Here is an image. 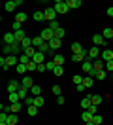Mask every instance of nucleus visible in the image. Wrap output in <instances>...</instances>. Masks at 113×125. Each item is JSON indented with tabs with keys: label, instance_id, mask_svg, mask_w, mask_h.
<instances>
[{
	"label": "nucleus",
	"instance_id": "393cba45",
	"mask_svg": "<svg viewBox=\"0 0 113 125\" xmlns=\"http://www.w3.org/2000/svg\"><path fill=\"white\" fill-rule=\"evenodd\" d=\"M43 44V40H42V36H34L32 38V46L36 47V49H40V46Z\"/></svg>",
	"mask_w": 113,
	"mask_h": 125
},
{
	"label": "nucleus",
	"instance_id": "4d7b16f0",
	"mask_svg": "<svg viewBox=\"0 0 113 125\" xmlns=\"http://www.w3.org/2000/svg\"><path fill=\"white\" fill-rule=\"evenodd\" d=\"M0 125H8V123H0Z\"/></svg>",
	"mask_w": 113,
	"mask_h": 125
},
{
	"label": "nucleus",
	"instance_id": "2f4dec72",
	"mask_svg": "<svg viewBox=\"0 0 113 125\" xmlns=\"http://www.w3.org/2000/svg\"><path fill=\"white\" fill-rule=\"evenodd\" d=\"M30 61H32V59H30V57H28L26 53H23L21 57H19V62H21V64H28Z\"/></svg>",
	"mask_w": 113,
	"mask_h": 125
},
{
	"label": "nucleus",
	"instance_id": "423d86ee",
	"mask_svg": "<svg viewBox=\"0 0 113 125\" xmlns=\"http://www.w3.org/2000/svg\"><path fill=\"white\" fill-rule=\"evenodd\" d=\"M19 89H21V82H17V80H11L8 83V93H17Z\"/></svg>",
	"mask_w": 113,
	"mask_h": 125
},
{
	"label": "nucleus",
	"instance_id": "6e6552de",
	"mask_svg": "<svg viewBox=\"0 0 113 125\" xmlns=\"http://www.w3.org/2000/svg\"><path fill=\"white\" fill-rule=\"evenodd\" d=\"M81 70L90 74V70H92V61H90V59H85V61L81 62Z\"/></svg>",
	"mask_w": 113,
	"mask_h": 125
},
{
	"label": "nucleus",
	"instance_id": "f257e3e1",
	"mask_svg": "<svg viewBox=\"0 0 113 125\" xmlns=\"http://www.w3.org/2000/svg\"><path fill=\"white\" fill-rule=\"evenodd\" d=\"M53 8H55V11H57V13H62V15L70 11L66 0H64V2H62V0H55V2H53Z\"/></svg>",
	"mask_w": 113,
	"mask_h": 125
},
{
	"label": "nucleus",
	"instance_id": "cd10ccee",
	"mask_svg": "<svg viewBox=\"0 0 113 125\" xmlns=\"http://www.w3.org/2000/svg\"><path fill=\"white\" fill-rule=\"evenodd\" d=\"M15 21H17V23H25V21H26V13H25V11H19V13L15 15Z\"/></svg>",
	"mask_w": 113,
	"mask_h": 125
},
{
	"label": "nucleus",
	"instance_id": "9d476101",
	"mask_svg": "<svg viewBox=\"0 0 113 125\" xmlns=\"http://www.w3.org/2000/svg\"><path fill=\"white\" fill-rule=\"evenodd\" d=\"M87 59V51H81V53H74L72 55V61L74 62H83Z\"/></svg>",
	"mask_w": 113,
	"mask_h": 125
},
{
	"label": "nucleus",
	"instance_id": "37998d69",
	"mask_svg": "<svg viewBox=\"0 0 113 125\" xmlns=\"http://www.w3.org/2000/svg\"><path fill=\"white\" fill-rule=\"evenodd\" d=\"M105 72H107V74H109V72H113V61H107L105 62V68H104Z\"/></svg>",
	"mask_w": 113,
	"mask_h": 125
},
{
	"label": "nucleus",
	"instance_id": "7c9ffc66",
	"mask_svg": "<svg viewBox=\"0 0 113 125\" xmlns=\"http://www.w3.org/2000/svg\"><path fill=\"white\" fill-rule=\"evenodd\" d=\"M55 66H57V64H55V61H53V59L45 61V68H47L49 72H53V70H55Z\"/></svg>",
	"mask_w": 113,
	"mask_h": 125
},
{
	"label": "nucleus",
	"instance_id": "09e8293b",
	"mask_svg": "<svg viewBox=\"0 0 113 125\" xmlns=\"http://www.w3.org/2000/svg\"><path fill=\"white\" fill-rule=\"evenodd\" d=\"M75 89H77V93H85V91H87V87L83 85V83H79V85H75Z\"/></svg>",
	"mask_w": 113,
	"mask_h": 125
},
{
	"label": "nucleus",
	"instance_id": "7ed1b4c3",
	"mask_svg": "<svg viewBox=\"0 0 113 125\" xmlns=\"http://www.w3.org/2000/svg\"><path fill=\"white\" fill-rule=\"evenodd\" d=\"M40 36H42V40H43V42H51V40L55 38V31H51V29L47 27V29H43V31L40 32Z\"/></svg>",
	"mask_w": 113,
	"mask_h": 125
},
{
	"label": "nucleus",
	"instance_id": "b1692460",
	"mask_svg": "<svg viewBox=\"0 0 113 125\" xmlns=\"http://www.w3.org/2000/svg\"><path fill=\"white\" fill-rule=\"evenodd\" d=\"M30 95H34V97H40V95H42V87L34 83V85L30 87Z\"/></svg>",
	"mask_w": 113,
	"mask_h": 125
},
{
	"label": "nucleus",
	"instance_id": "a878e982",
	"mask_svg": "<svg viewBox=\"0 0 113 125\" xmlns=\"http://www.w3.org/2000/svg\"><path fill=\"white\" fill-rule=\"evenodd\" d=\"M30 46H32V38H30V36H26V38H25V40L21 42V47H23V51H25L26 47H30Z\"/></svg>",
	"mask_w": 113,
	"mask_h": 125
},
{
	"label": "nucleus",
	"instance_id": "0eeeda50",
	"mask_svg": "<svg viewBox=\"0 0 113 125\" xmlns=\"http://www.w3.org/2000/svg\"><path fill=\"white\" fill-rule=\"evenodd\" d=\"M92 44L96 47H100V46H105V38L102 36V34H94L92 36Z\"/></svg>",
	"mask_w": 113,
	"mask_h": 125
},
{
	"label": "nucleus",
	"instance_id": "49530a36",
	"mask_svg": "<svg viewBox=\"0 0 113 125\" xmlns=\"http://www.w3.org/2000/svg\"><path fill=\"white\" fill-rule=\"evenodd\" d=\"M0 66H2L4 70H8V68H9V66L6 64V57H0Z\"/></svg>",
	"mask_w": 113,
	"mask_h": 125
},
{
	"label": "nucleus",
	"instance_id": "5701e85b",
	"mask_svg": "<svg viewBox=\"0 0 113 125\" xmlns=\"http://www.w3.org/2000/svg\"><path fill=\"white\" fill-rule=\"evenodd\" d=\"M92 76H83V85L87 87V89H89V87H92V83H94V82H92Z\"/></svg>",
	"mask_w": 113,
	"mask_h": 125
},
{
	"label": "nucleus",
	"instance_id": "603ef678",
	"mask_svg": "<svg viewBox=\"0 0 113 125\" xmlns=\"http://www.w3.org/2000/svg\"><path fill=\"white\" fill-rule=\"evenodd\" d=\"M89 112H90V114H92V116H96V106L92 104V106H90V108H89Z\"/></svg>",
	"mask_w": 113,
	"mask_h": 125
},
{
	"label": "nucleus",
	"instance_id": "9b49d317",
	"mask_svg": "<svg viewBox=\"0 0 113 125\" xmlns=\"http://www.w3.org/2000/svg\"><path fill=\"white\" fill-rule=\"evenodd\" d=\"M104 68H105V62L102 61V59H96V61H94V66H92V70L100 72V70H104Z\"/></svg>",
	"mask_w": 113,
	"mask_h": 125
},
{
	"label": "nucleus",
	"instance_id": "58836bf2",
	"mask_svg": "<svg viewBox=\"0 0 113 125\" xmlns=\"http://www.w3.org/2000/svg\"><path fill=\"white\" fill-rule=\"evenodd\" d=\"M26 112H28V116H36V114H38V106H28Z\"/></svg>",
	"mask_w": 113,
	"mask_h": 125
},
{
	"label": "nucleus",
	"instance_id": "1a4fd4ad",
	"mask_svg": "<svg viewBox=\"0 0 113 125\" xmlns=\"http://www.w3.org/2000/svg\"><path fill=\"white\" fill-rule=\"evenodd\" d=\"M32 61L36 62V64H43V62H45V53H42V51H36V55L32 57Z\"/></svg>",
	"mask_w": 113,
	"mask_h": 125
},
{
	"label": "nucleus",
	"instance_id": "3c124183",
	"mask_svg": "<svg viewBox=\"0 0 113 125\" xmlns=\"http://www.w3.org/2000/svg\"><path fill=\"white\" fill-rule=\"evenodd\" d=\"M45 70H47V68H45V62L43 64H38V72H45Z\"/></svg>",
	"mask_w": 113,
	"mask_h": 125
},
{
	"label": "nucleus",
	"instance_id": "aec40b11",
	"mask_svg": "<svg viewBox=\"0 0 113 125\" xmlns=\"http://www.w3.org/2000/svg\"><path fill=\"white\" fill-rule=\"evenodd\" d=\"M60 44H62V40H59V38H53L51 42H49V46H51L53 51H57V49L60 47Z\"/></svg>",
	"mask_w": 113,
	"mask_h": 125
},
{
	"label": "nucleus",
	"instance_id": "2eb2a0df",
	"mask_svg": "<svg viewBox=\"0 0 113 125\" xmlns=\"http://www.w3.org/2000/svg\"><path fill=\"white\" fill-rule=\"evenodd\" d=\"M15 8H17V2H15V0H8L6 4H4V10H6V11H13Z\"/></svg>",
	"mask_w": 113,
	"mask_h": 125
},
{
	"label": "nucleus",
	"instance_id": "c9c22d12",
	"mask_svg": "<svg viewBox=\"0 0 113 125\" xmlns=\"http://www.w3.org/2000/svg\"><path fill=\"white\" fill-rule=\"evenodd\" d=\"M53 74H55V76H62V74H64V66H55Z\"/></svg>",
	"mask_w": 113,
	"mask_h": 125
},
{
	"label": "nucleus",
	"instance_id": "f704fd0d",
	"mask_svg": "<svg viewBox=\"0 0 113 125\" xmlns=\"http://www.w3.org/2000/svg\"><path fill=\"white\" fill-rule=\"evenodd\" d=\"M94 78H96V80H105V78H107V72H105V70H100V72H96V76H94Z\"/></svg>",
	"mask_w": 113,
	"mask_h": 125
},
{
	"label": "nucleus",
	"instance_id": "8fccbe9b",
	"mask_svg": "<svg viewBox=\"0 0 113 125\" xmlns=\"http://www.w3.org/2000/svg\"><path fill=\"white\" fill-rule=\"evenodd\" d=\"M21 25H23V23H17V21H13V32H17V31H23V29H21Z\"/></svg>",
	"mask_w": 113,
	"mask_h": 125
},
{
	"label": "nucleus",
	"instance_id": "4468645a",
	"mask_svg": "<svg viewBox=\"0 0 113 125\" xmlns=\"http://www.w3.org/2000/svg\"><path fill=\"white\" fill-rule=\"evenodd\" d=\"M102 36H104L105 40H111V42H113V29H109V27H105L104 31H102Z\"/></svg>",
	"mask_w": 113,
	"mask_h": 125
},
{
	"label": "nucleus",
	"instance_id": "f3484780",
	"mask_svg": "<svg viewBox=\"0 0 113 125\" xmlns=\"http://www.w3.org/2000/svg\"><path fill=\"white\" fill-rule=\"evenodd\" d=\"M92 117H94V116L90 114L89 110H83V114H81V119L85 121V123H90V121H92Z\"/></svg>",
	"mask_w": 113,
	"mask_h": 125
},
{
	"label": "nucleus",
	"instance_id": "bf43d9fd",
	"mask_svg": "<svg viewBox=\"0 0 113 125\" xmlns=\"http://www.w3.org/2000/svg\"><path fill=\"white\" fill-rule=\"evenodd\" d=\"M111 76H113V72H111Z\"/></svg>",
	"mask_w": 113,
	"mask_h": 125
},
{
	"label": "nucleus",
	"instance_id": "473e14b6",
	"mask_svg": "<svg viewBox=\"0 0 113 125\" xmlns=\"http://www.w3.org/2000/svg\"><path fill=\"white\" fill-rule=\"evenodd\" d=\"M34 21H45L43 11H34Z\"/></svg>",
	"mask_w": 113,
	"mask_h": 125
},
{
	"label": "nucleus",
	"instance_id": "ea45409f",
	"mask_svg": "<svg viewBox=\"0 0 113 125\" xmlns=\"http://www.w3.org/2000/svg\"><path fill=\"white\" fill-rule=\"evenodd\" d=\"M51 91H53V95H57V97H60V93H62L60 85H53V87H51Z\"/></svg>",
	"mask_w": 113,
	"mask_h": 125
},
{
	"label": "nucleus",
	"instance_id": "c756f323",
	"mask_svg": "<svg viewBox=\"0 0 113 125\" xmlns=\"http://www.w3.org/2000/svg\"><path fill=\"white\" fill-rule=\"evenodd\" d=\"M72 51H74V53H81V51H85V49L81 47L79 42H74V44H72Z\"/></svg>",
	"mask_w": 113,
	"mask_h": 125
},
{
	"label": "nucleus",
	"instance_id": "412c9836",
	"mask_svg": "<svg viewBox=\"0 0 113 125\" xmlns=\"http://www.w3.org/2000/svg\"><path fill=\"white\" fill-rule=\"evenodd\" d=\"M17 121H19V117H17V114H8V125H17Z\"/></svg>",
	"mask_w": 113,
	"mask_h": 125
},
{
	"label": "nucleus",
	"instance_id": "a211bd4d",
	"mask_svg": "<svg viewBox=\"0 0 113 125\" xmlns=\"http://www.w3.org/2000/svg\"><path fill=\"white\" fill-rule=\"evenodd\" d=\"M66 4H68L70 10H77L79 6H81V0H66Z\"/></svg>",
	"mask_w": 113,
	"mask_h": 125
},
{
	"label": "nucleus",
	"instance_id": "79ce46f5",
	"mask_svg": "<svg viewBox=\"0 0 113 125\" xmlns=\"http://www.w3.org/2000/svg\"><path fill=\"white\" fill-rule=\"evenodd\" d=\"M49 29H51V31H59V29H60L59 21H51V23H49Z\"/></svg>",
	"mask_w": 113,
	"mask_h": 125
},
{
	"label": "nucleus",
	"instance_id": "dca6fc26",
	"mask_svg": "<svg viewBox=\"0 0 113 125\" xmlns=\"http://www.w3.org/2000/svg\"><path fill=\"white\" fill-rule=\"evenodd\" d=\"M13 34H15V42H17V44H21L23 40L26 38V32L25 31H17V32H13Z\"/></svg>",
	"mask_w": 113,
	"mask_h": 125
},
{
	"label": "nucleus",
	"instance_id": "72a5a7b5",
	"mask_svg": "<svg viewBox=\"0 0 113 125\" xmlns=\"http://www.w3.org/2000/svg\"><path fill=\"white\" fill-rule=\"evenodd\" d=\"M64 34H66V32H64V29H62V27H60L59 31H55V38L62 40V38H64Z\"/></svg>",
	"mask_w": 113,
	"mask_h": 125
},
{
	"label": "nucleus",
	"instance_id": "13d9d810",
	"mask_svg": "<svg viewBox=\"0 0 113 125\" xmlns=\"http://www.w3.org/2000/svg\"><path fill=\"white\" fill-rule=\"evenodd\" d=\"M111 49H113V42H111Z\"/></svg>",
	"mask_w": 113,
	"mask_h": 125
},
{
	"label": "nucleus",
	"instance_id": "864d4df0",
	"mask_svg": "<svg viewBox=\"0 0 113 125\" xmlns=\"http://www.w3.org/2000/svg\"><path fill=\"white\" fill-rule=\"evenodd\" d=\"M57 102H59V104H64V97H62V95H60V97H57Z\"/></svg>",
	"mask_w": 113,
	"mask_h": 125
},
{
	"label": "nucleus",
	"instance_id": "bb28decb",
	"mask_svg": "<svg viewBox=\"0 0 113 125\" xmlns=\"http://www.w3.org/2000/svg\"><path fill=\"white\" fill-rule=\"evenodd\" d=\"M90 99H92V104H94V106H98L100 102L104 101V95H92Z\"/></svg>",
	"mask_w": 113,
	"mask_h": 125
},
{
	"label": "nucleus",
	"instance_id": "4c0bfd02",
	"mask_svg": "<svg viewBox=\"0 0 113 125\" xmlns=\"http://www.w3.org/2000/svg\"><path fill=\"white\" fill-rule=\"evenodd\" d=\"M72 82H74L75 85H79V83H83V76H79V74H75L74 78H72Z\"/></svg>",
	"mask_w": 113,
	"mask_h": 125
},
{
	"label": "nucleus",
	"instance_id": "f8f14e48",
	"mask_svg": "<svg viewBox=\"0 0 113 125\" xmlns=\"http://www.w3.org/2000/svg\"><path fill=\"white\" fill-rule=\"evenodd\" d=\"M21 85H23V87H26V89H30V87L34 85V80L30 78V76H25V78L21 80Z\"/></svg>",
	"mask_w": 113,
	"mask_h": 125
},
{
	"label": "nucleus",
	"instance_id": "de8ad7c7",
	"mask_svg": "<svg viewBox=\"0 0 113 125\" xmlns=\"http://www.w3.org/2000/svg\"><path fill=\"white\" fill-rule=\"evenodd\" d=\"M8 121V112H2L0 114V123H6Z\"/></svg>",
	"mask_w": 113,
	"mask_h": 125
},
{
	"label": "nucleus",
	"instance_id": "e433bc0d",
	"mask_svg": "<svg viewBox=\"0 0 113 125\" xmlns=\"http://www.w3.org/2000/svg\"><path fill=\"white\" fill-rule=\"evenodd\" d=\"M26 68H28V72H34V70H38V64L34 61H30L28 64H26Z\"/></svg>",
	"mask_w": 113,
	"mask_h": 125
},
{
	"label": "nucleus",
	"instance_id": "a18cd8bd",
	"mask_svg": "<svg viewBox=\"0 0 113 125\" xmlns=\"http://www.w3.org/2000/svg\"><path fill=\"white\" fill-rule=\"evenodd\" d=\"M92 121H94V123H96V125H100V123H102V121H104V117H102V116H98V114H96V116L92 117Z\"/></svg>",
	"mask_w": 113,
	"mask_h": 125
},
{
	"label": "nucleus",
	"instance_id": "20e7f679",
	"mask_svg": "<svg viewBox=\"0 0 113 125\" xmlns=\"http://www.w3.org/2000/svg\"><path fill=\"white\" fill-rule=\"evenodd\" d=\"M100 53H102V51H100V47L92 46L89 51H87V59H90V61L94 59V61H96V59H100Z\"/></svg>",
	"mask_w": 113,
	"mask_h": 125
},
{
	"label": "nucleus",
	"instance_id": "5fc2aeb1",
	"mask_svg": "<svg viewBox=\"0 0 113 125\" xmlns=\"http://www.w3.org/2000/svg\"><path fill=\"white\" fill-rule=\"evenodd\" d=\"M105 13H107L109 17H113V6H111V8H107V11H105Z\"/></svg>",
	"mask_w": 113,
	"mask_h": 125
},
{
	"label": "nucleus",
	"instance_id": "6ab92c4d",
	"mask_svg": "<svg viewBox=\"0 0 113 125\" xmlns=\"http://www.w3.org/2000/svg\"><path fill=\"white\" fill-rule=\"evenodd\" d=\"M17 62H19V57H15V55H8V57H6V64H8V66L17 64Z\"/></svg>",
	"mask_w": 113,
	"mask_h": 125
},
{
	"label": "nucleus",
	"instance_id": "c03bdc74",
	"mask_svg": "<svg viewBox=\"0 0 113 125\" xmlns=\"http://www.w3.org/2000/svg\"><path fill=\"white\" fill-rule=\"evenodd\" d=\"M25 104H26V108H28V106H34V97H26V99H25Z\"/></svg>",
	"mask_w": 113,
	"mask_h": 125
},
{
	"label": "nucleus",
	"instance_id": "ddd939ff",
	"mask_svg": "<svg viewBox=\"0 0 113 125\" xmlns=\"http://www.w3.org/2000/svg\"><path fill=\"white\" fill-rule=\"evenodd\" d=\"M8 99H9V104H19V102H21L19 93H9V95H8Z\"/></svg>",
	"mask_w": 113,
	"mask_h": 125
},
{
	"label": "nucleus",
	"instance_id": "c85d7f7f",
	"mask_svg": "<svg viewBox=\"0 0 113 125\" xmlns=\"http://www.w3.org/2000/svg\"><path fill=\"white\" fill-rule=\"evenodd\" d=\"M45 104V101H43V97L40 95V97H34V106H38V108H42Z\"/></svg>",
	"mask_w": 113,
	"mask_h": 125
},
{
	"label": "nucleus",
	"instance_id": "39448f33",
	"mask_svg": "<svg viewBox=\"0 0 113 125\" xmlns=\"http://www.w3.org/2000/svg\"><path fill=\"white\" fill-rule=\"evenodd\" d=\"M100 59L104 62H107V61H113V49L109 47V49H102V53H100Z\"/></svg>",
	"mask_w": 113,
	"mask_h": 125
},
{
	"label": "nucleus",
	"instance_id": "6e6d98bb",
	"mask_svg": "<svg viewBox=\"0 0 113 125\" xmlns=\"http://www.w3.org/2000/svg\"><path fill=\"white\" fill-rule=\"evenodd\" d=\"M85 125H96V123H94V121H90V123H85Z\"/></svg>",
	"mask_w": 113,
	"mask_h": 125
},
{
	"label": "nucleus",
	"instance_id": "4be33fe9",
	"mask_svg": "<svg viewBox=\"0 0 113 125\" xmlns=\"http://www.w3.org/2000/svg\"><path fill=\"white\" fill-rule=\"evenodd\" d=\"M53 61H55V64H57V66H62V64H64V55L57 53L55 57H53Z\"/></svg>",
	"mask_w": 113,
	"mask_h": 125
},
{
	"label": "nucleus",
	"instance_id": "f03ea898",
	"mask_svg": "<svg viewBox=\"0 0 113 125\" xmlns=\"http://www.w3.org/2000/svg\"><path fill=\"white\" fill-rule=\"evenodd\" d=\"M43 15H45V21H49V23H51V21H57V19H55V17H57V11H55L53 6L43 10Z\"/></svg>",
	"mask_w": 113,
	"mask_h": 125
},
{
	"label": "nucleus",
	"instance_id": "a19ab883",
	"mask_svg": "<svg viewBox=\"0 0 113 125\" xmlns=\"http://www.w3.org/2000/svg\"><path fill=\"white\" fill-rule=\"evenodd\" d=\"M26 70H28V68H26V64H21V62L17 64V72H19V74H25Z\"/></svg>",
	"mask_w": 113,
	"mask_h": 125
}]
</instances>
